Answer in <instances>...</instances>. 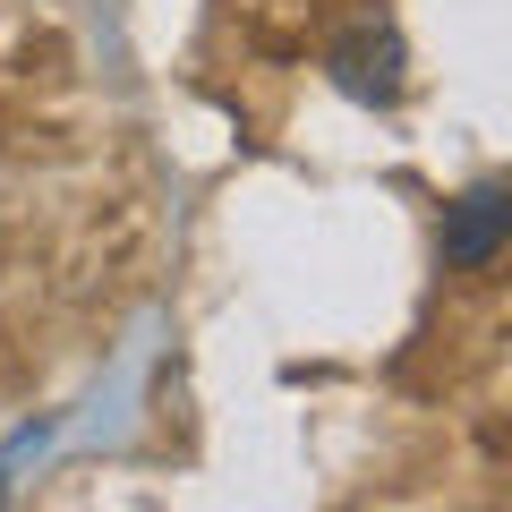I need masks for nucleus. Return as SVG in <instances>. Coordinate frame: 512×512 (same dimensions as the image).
Instances as JSON below:
<instances>
[{
    "mask_svg": "<svg viewBox=\"0 0 512 512\" xmlns=\"http://www.w3.org/2000/svg\"><path fill=\"white\" fill-rule=\"evenodd\" d=\"M512 239V188L504 180H470L453 205H444V231H436V256L453 274H487Z\"/></svg>",
    "mask_w": 512,
    "mask_h": 512,
    "instance_id": "obj_1",
    "label": "nucleus"
},
{
    "mask_svg": "<svg viewBox=\"0 0 512 512\" xmlns=\"http://www.w3.org/2000/svg\"><path fill=\"white\" fill-rule=\"evenodd\" d=\"M325 69H333V86L359 94V103H402V35H393V26H350Z\"/></svg>",
    "mask_w": 512,
    "mask_h": 512,
    "instance_id": "obj_2",
    "label": "nucleus"
}]
</instances>
